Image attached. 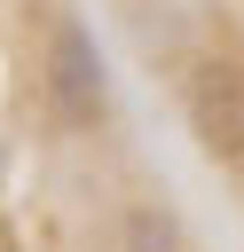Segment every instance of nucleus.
<instances>
[{
  "instance_id": "2",
  "label": "nucleus",
  "mask_w": 244,
  "mask_h": 252,
  "mask_svg": "<svg viewBox=\"0 0 244 252\" xmlns=\"http://www.w3.org/2000/svg\"><path fill=\"white\" fill-rule=\"evenodd\" d=\"M181 110L213 158H244V63H197L181 79Z\"/></svg>"
},
{
  "instance_id": "3",
  "label": "nucleus",
  "mask_w": 244,
  "mask_h": 252,
  "mask_svg": "<svg viewBox=\"0 0 244 252\" xmlns=\"http://www.w3.org/2000/svg\"><path fill=\"white\" fill-rule=\"evenodd\" d=\"M118 252H189V228H181L173 205L142 197V205H126V220H118Z\"/></svg>"
},
{
  "instance_id": "1",
  "label": "nucleus",
  "mask_w": 244,
  "mask_h": 252,
  "mask_svg": "<svg viewBox=\"0 0 244 252\" xmlns=\"http://www.w3.org/2000/svg\"><path fill=\"white\" fill-rule=\"evenodd\" d=\"M39 79H47V102H55L63 126H102V110H110V63H102V39L79 16H55Z\"/></svg>"
}]
</instances>
